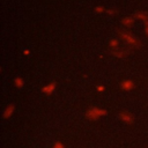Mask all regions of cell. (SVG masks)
<instances>
[{
  "label": "cell",
  "mask_w": 148,
  "mask_h": 148,
  "mask_svg": "<svg viewBox=\"0 0 148 148\" xmlns=\"http://www.w3.org/2000/svg\"><path fill=\"white\" fill-rule=\"evenodd\" d=\"M118 34H119V36L121 37V39H124L130 46H133V47H140V46H141L140 40H138L131 32L125 31V30H119Z\"/></svg>",
  "instance_id": "obj_1"
},
{
  "label": "cell",
  "mask_w": 148,
  "mask_h": 148,
  "mask_svg": "<svg viewBox=\"0 0 148 148\" xmlns=\"http://www.w3.org/2000/svg\"><path fill=\"white\" fill-rule=\"evenodd\" d=\"M106 112L104 111V110H101V109H96V108H92V109H89L88 111H87V113H86V116H87V118H89L90 120H95V119H97L99 116H102V114H105Z\"/></svg>",
  "instance_id": "obj_2"
},
{
  "label": "cell",
  "mask_w": 148,
  "mask_h": 148,
  "mask_svg": "<svg viewBox=\"0 0 148 148\" xmlns=\"http://www.w3.org/2000/svg\"><path fill=\"white\" fill-rule=\"evenodd\" d=\"M119 118L125 123H133V116L126 111H121L119 113Z\"/></svg>",
  "instance_id": "obj_3"
},
{
  "label": "cell",
  "mask_w": 148,
  "mask_h": 148,
  "mask_svg": "<svg viewBox=\"0 0 148 148\" xmlns=\"http://www.w3.org/2000/svg\"><path fill=\"white\" fill-rule=\"evenodd\" d=\"M128 50H124V49H117V50H112L111 53L114 56V57H118V58H123L125 56L128 54Z\"/></svg>",
  "instance_id": "obj_4"
},
{
  "label": "cell",
  "mask_w": 148,
  "mask_h": 148,
  "mask_svg": "<svg viewBox=\"0 0 148 148\" xmlns=\"http://www.w3.org/2000/svg\"><path fill=\"white\" fill-rule=\"evenodd\" d=\"M54 88H56V83H54V82H51L50 84H47L46 87L43 88V91H44L45 94H52L53 90H54Z\"/></svg>",
  "instance_id": "obj_5"
},
{
  "label": "cell",
  "mask_w": 148,
  "mask_h": 148,
  "mask_svg": "<svg viewBox=\"0 0 148 148\" xmlns=\"http://www.w3.org/2000/svg\"><path fill=\"white\" fill-rule=\"evenodd\" d=\"M134 16L138 18H141L143 21H148V13L147 12H138L134 14Z\"/></svg>",
  "instance_id": "obj_6"
},
{
  "label": "cell",
  "mask_w": 148,
  "mask_h": 148,
  "mask_svg": "<svg viewBox=\"0 0 148 148\" xmlns=\"http://www.w3.org/2000/svg\"><path fill=\"white\" fill-rule=\"evenodd\" d=\"M109 45H110L111 51H112V50L120 49V47H119V42H118V39H111V40H110V43H109Z\"/></svg>",
  "instance_id": "obj_7"
},
{
  "label": "cell",
  "mask_w": 148,
  "mask_h": 148,
  "mask_svg": "<svg viewBox=\"0 0 148 148\" xmlns=\"http://www.w3.org/2000/svg\"><path fill=\"white\" fill-rule=\"evenodd\" d=\"M120 86H121L123 89H125V90H130L131 88H133V82H132V81H124Z\"/></svg>",
  "instance_id": "obj_8"
},
{
  "label": "cell",
  "mask_w": 148,
  "mask_h": 148,
  "mask_svg": "<svg viewBox=\"0 0 148 148\" xmlns=\"http://www.w3.org/2000/svg\"><path fill=\"white\" fill-rule=\"evenodd\" d=\"M133 21H134V18H132V17H124V18L121 20V23H123L125 27H130V25L133 23Z\"/></svg>",
  "instance_id": "obj_9"
},
{
  "label": "cell",
  "mask_w": 148,
  "mask_h": 148,
  "mask_svg": "<svg viewBox=\"0 0 148 148\" xmlns=\"http://www.w3.org/2000/svg\"><path fill=\"white\" fill-rule=\"evenodd\" d=\"M13 109H14V105H13V104H10V105L7 106V109H6V111H5V117H6V118H8V117L12 114Z\"/></svg>",
  "instance_id": "obj_10"
},
{
  "label": "cell",
  "mask_w": 148,
  "mask_h": 148,
  "mask_svg": "<svg viewBox=\"0 0 148 148\" xmlns=\"http://www.w3.org/2000/svg\"><path fill=\"white\" fill-rule=\"evenodd\" d=\"M53 148H64V145L61 142H56V145L53 146Z\"/></svg>",
  "instance_id": "obj_11"
},
{
  "label": "cell",
  "mask_w": 148,
  "mask_h": 148,
  "mask_svg": "<svg viewBox=\"0 0 148 148\" xmlns=\"http://www.w3.org/2000/svg\"><path fill=\"white\" fill-rule=\"evenodd\" d=\"M15 82H16V86L17 87H22V80L21 79H16Z\"/></svg>",
  "instance_id": "obj_12"
},
{
  "label": "cell",
  "mask_w": 148,
  "mask_h": 148,
  "mask_svg": "<svg viewBox=\"0 0 148 148\" xmlns=\"http://www.w3.org/2000/svg\"><path fill=\"white\" fill-rule=\"evenodd\" d=\"M145 27H146V35L148 36V21H145Z\"/></svg>",
  "instance_id": "obj_13"
},
{
  "label": "cell",
  "mask_w": 148,
  "mask_h": 148,
  "mask_svg": "<svg viewBox=\"0 0 148 148\" xmlns=\"http://www.w3.org/2000/svg\"><path fill=\"white\" fill-rule=\"evenodd\" d=\"M96 12H98V13L103 12V7H96Z\"/></svg>",
  "instance_id": "obj_14"
}]
</instances>
